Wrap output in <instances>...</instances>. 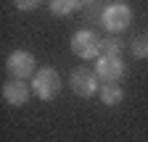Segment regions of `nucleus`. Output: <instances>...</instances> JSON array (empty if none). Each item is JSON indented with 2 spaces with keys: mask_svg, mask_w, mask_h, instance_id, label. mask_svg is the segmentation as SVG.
<instances>
[{
  "mask_svg": "<svg viewBox=\"0 0 148 142\" xmlns=\"http://www.w3.org/2000/svg\"><path fill=\"white\" fill-rule=\"evenodd\" d=\"M48 8L56 16H69L74 8H79V0H48Z\"/></svg>",
  "mask_w": 148,
  "mask_h": 142,
  "instance_id": "9",
  "label": "nucleus"
},
{
  "mask_svg": "<svg viewBox=\"0 0 148 142\" xmlns=\"http://www.w3.org/2000/svg\"><path fill=\"white\" fill-rule=\"evenodd\" d=\"M122 42L116 40V37H106V40H101V55H106V58H119L122 55Z\"/></svg>",
  "mask_w": 148,
  "mask_h": 142,
  "instance_id": "10",
  "label": "nucleus"
},
{
  "mask_svg": "<svg viewBox=\"0 0 148 142\" xmlns=\"http://www.w3.org/2000/svg\"><path fill=\"white\" fill-rule=\"evenodd\" d=\"M71 50L77 58H98L101 55V37L90 29H79L71 37Z\"/></svg>",
  "mask_w": 148,
  "mask_h": 142,
  "instance_id": "3",
  "label": "nucleus"
},
{
  "mask_svg": "<svg viewBox=\"0 0 148 142\" xmlns=\"http://www.w3.org/2000/svg\"><path fill=\"white\" fill-rule=\"evenodd\" d=\"M69 84H71V90L77 92L79 97H90V95L98 92V74H95V68L90 71L87 66H79V68L71 71Z\"/></svg>",
  "mask_w": 148,
  "mask_h": 142,
  "instance_id": "4",
  "label": "nucleus"
},
{
  "mask_svg": "<svg viewBox=\"0 0 148 142\" xmlns=\"http://www.w3.org/2000/svg\"><path fill=\"white\" fill-rule=\"evenodd\" d=\"M122 97H124V92H122L119 84H103V87H101V100H103L106 105H119Z\"/></svg>",
  "mask_w": 148,
  "mask_h": 142,
  "instance_id": "8",
  "label": "nucleus"
},
{
  "mask_svg": "<svg viewBox=\"0 0 148 142\" xmlns=\"http://www.w3.org/2000/svg\"><path fill=\"white\" fill-rule=\"evenodd\" d=\"M101 21H103V26H106L111 34H119V32H124L130 24H132V8H130L124 0H116V3L106 5Z\"/></svg>",
  "mask_w": 148,
  "mask_h": 142,
  "instance_id": "1",
  "label": "nucleus"
},
{
  "mask_svg": "<svg viewBox=\"0 0 148 142\" xmlns=\"http://www.w3.org/2000/svg\"><path fill=\"white\" fill-rule=\"evenodd\" d=\"M130 50H132L135 58H148V32L138 34V37L132 40V45H130Z\"/></svg>",
  "mask_w": 148,
  "mask_h": 142,
  "instance_id": "11",
  "label": "nucleus"
},
{
  "mask_svg": "<svg viewBox=\"0 0 148 142\" xmlns=\"http://www.w3.org/2000/svg\"><path fill=\"white\" fill-rule=\"evenodd\" d=\"M5 71L11 74V79H29L34 74V55L27 50H13L5 58Z\"/></svg>",
  "mask_w": 148,
  "mask_h": 142,
  "instance_id": "5",
  "label": "nucleus"
},
{
  "mask_svg": "<svg viewBox=\"0 0 148 142\" xmlns=\"http://www.w3.org/2000/svg\"><path fill=\"white\" fill-rule=\"evenodd\" d=\"M95 74L106 84H116L122 79V74H124V63H122V58H106V55H101L95 61Z\"/></svg>",
  "mask_w": 148,
  "mask_h": 142,
  "instance_id": "6",
  "label": "nucleus"
},
{
  "mask_svg": "<svg viewBox=\"0 0 148 142\" xmlns=\"http://www.w3.org/2000/svg\"><path fill=\"white\" fill-rule=\"evenodd\" d=\"M87 3H92V0H79V5H87Z\"/></svg>",
  "mask_w": 148,
  "mask_h": 142,
  "instance_id": "13",
  "label": "nucleus"
},
{
  "mask_svg": "<svg viewBox=\"0 0 148 142\" xmlns=\"http://www.w3.org/2000/svg\"><path fill=\"white\" fill-rule=\"evenodd\" d=\"M29 92L32 90H29V84L24 79H8L3 84V100L8 105H24L29 100Z\"/></svg>",
  "mask_w": 148,
  "mask_h": 142,
  "instance_id": "7",
  "label": "nucleus"
},
{
  "mask_svg": "<svg viewBox=\"0 0 148 142\" xmlns=\"http://www.w3.org/2000/svg\"><path fill=\"white\" fill-rule=\"evenodd\" d=\"M40 3H42V0H13V5H16L18 11H34Z\"/></svg>",
  "mask_w": 148,
  "mask_h": 142,
  "instance_id": "12",
  "label": "nucleus"
},
{
  "mask_svg": "<svg viewBox=\"0 0 148 142\" xmlns=\"http://www.w3.org/2000/svg\"><path fill=\"white\" fill-rule=\"evenodd\" d=\"M32 92L40 100H53L61 92V76L56 68H40L32 79Z\"/></svg>",
  "mask_w": 148,
  "mask_h": 142,
  "instance_id": "2",
  "label": "nucleus"
}]
</instances>
